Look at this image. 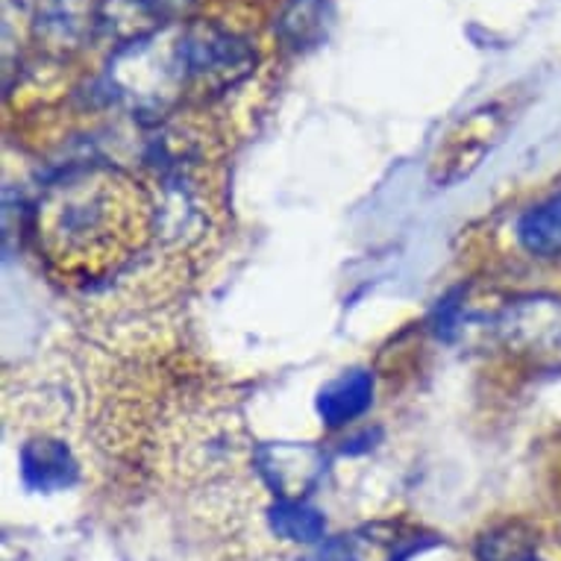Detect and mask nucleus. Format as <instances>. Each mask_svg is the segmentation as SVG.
I'll return each mask as SVG.
<instances>
[{
    "label": "nucleus",
    "mask_w": 561,
    "mask_h": 561,
    "mask_svg": "<svg viewBox=\"0 0 561 561\" xmlns=\"http://www.w3.org/2000/svg\"><path fill=\"white\" fill-rule=\"evenodd\" d=\"M197 0H150V7L157 10V15L165 24H174V21H183L188 12L194 10Z\"/></svg>",
    "instance_id": "obj_13"
},
{
    "label": "nucleus",
    "mask_w": 561,
    "mask_h": 561,
    "mask_svg": "<svg viewBox=\"0 0 561 561\" xmlns=\"http://www.w3.org/2000/svg\"><path fill=\"white\" fill-rule=\"evenodd\" d=\"M524 561H538V559H524Z\"/></svg>",
    "instance_id": "obj_14"
},
{
    "label": "nucleus",
    "mask_w": 561,
    "mask_h": 561,
    "mask_svg": "<svg viewBox=\"0 0 561 561\" xmlns=\"http://www.w3.org/2000/svg\"><path fill=\"white\" fill-rule=\"evenodd\" d=\"M159 213L145 185L115 165L54 176L33 213L38 253L68 283H103L145 250Z\"/></svg>",
    "instance_id": "obj_1"
},
{
    "label": "nucleus",
    "mask_w": 561,
    "mask_h": 561,
    "mask_svg": "<svg viewBox=\"0 0 561 561\" xmlns=\"http://www.w3.org/2000/svg\"><path fill=\"white\" fill-rule=\"evenodd\" d=\"M330 19V0H286L276 27H279V36L288 47L309 50V47L321 45V38H327Z\"/></svg>",
    "instance_id": "obj_11"
},
{
    "label": "nucleus",
    "mask_w": 561,
    "mask_h": 561,
    "mask_svg": "<svg viewBox=\"0 0 561 561\" xmlns=\"http://www.w3.org/2000/svg\"><path fill=\"white\" fill-rule=\"evenodd\" d=\"M515 236L517 244L538 262H561V192L526 209Z\"/></svg>",
    "instance_id": "obj_10"
},
{
    "label": "nucleus",
    "mask_w": 561,
    "mask_h": 561,
    "mask_svg": "<svg viewBox=\"0 0 561 561\" xmlns=\"http://www.w3.org/2000/svg\"><path fill=\"white\" fill-rule=\"evenodd\" d=\"M374 403V374L370 370H347L321 388L318 394V414L330 430L353 424L356 417L368 412Z\"/></svg>",
    "instance_id": "obj_9"
},
{
    "label": "nucleus",
    "mask_w": 561,
    "mask_h": 561,
    "mask_svg": "<svg viewBox=\"0 0 561 561\" xmlns=\"http://www.w3.org/2000/svg\"><path fill=\"white\" fill-rule=\"evenodd\" d=\"M267 524L283 541L318 543L327 535V520L306 500H276L267 508Z\"/></svg>",
    "instance_id": "obj_12"
},
{
    "label": "nucleus",
    "mask_w": 561,
    "mask_h": 561,
    "mask_svg": "<svg viewBox=\"0 0 561 561\" xmlns=\"http://www.w3.org/2000/svg\"><path fill=\"white\" fill-rule=\"evenodd\" d=\"M500 332L512 350L529 353L535 359L561 362V300L556 297H526L508 306Z\"/></svg>",
    "instance_id": "obj_4"
},
{
    "label": "nucleus",
    "mask_w": 561,
    "mask_h": 561,
    "mask_svg": "<svg viewBox=\"0 0 561 561\" xmlns=\"http://www.w3.org/2000/svg\"><path fill=\"white\" fill-rule=\"evenodd\" d=\"M180 50H183L188 89L197 92H227L256 68V50L215 21H194L180 30Z\"/></svg>",
    "instance_id": "obj_3"
},
{
    "label": "nucleus",
    "mask_w": 561,
    "mask_h": 561,
    "mask_svg": "<svg viewBox=\"0 0 561 561\" xmlns=\"http://www.w3.org/2000/svg\"><path fill=\"white\" fill-rule=\"evenodd\" d=\"M19 461L21 479L30 491L54 494V491L71 488L80 479V465H77L75 453L56 438H36V442L24 444Z\"/></svg>",
    "instance_id": "obj_7"
},
{
    "label": "nucleus",
    "mask_w": 561,
    "mask_h": 561,
    "mask_svg": "<svg viewBox=\"0 0 561 561\" xmlns=\"http://www.w3.org/2000/svg\"><path fill=\"white\" fill-rule=\"evenodd\" d=\"M106 80L112 92L136 112H165L188 89L180 33L159 30L145 42L115 50Z\"/></svg>",
    "instance_id": "obj_2"
},
{
    "label": "nucleus",
    "mask_w": 561,
    "mask_h": 561,
    "mask_svg": "<svg viewBox=\"0 0 561 561\" xmlns=\"http://www.w3.org/2000/svg\"><path fill=\"white\" fill-rule=\"evenodd\" d=\"M162 27L165 21L159 19L150 0H98L94 7V30L118 50L145 42Z\"/></svg>",
    "instance_id": "obj_8"
},
{
    "label": "nucleus",
    "mask_w": 561,
    "mask_h": 561,
    "mask_svg": "<svg viewBox=\"0 0 561 561\" xmlns=\"http://www.w3.org/2000/svg\"><path fill=\"white\" fill-rule=\"evenodd\" d=\"M503 133V124L497 118V110H479L468 121H461L444 141L433 162L435 183L453 185L479 168L482 157L494 148Z\"/></svg>",
    "instance_id": "obj_5"
},
{
    "label": "nucleus",
    "mask_w": 561,
    "mask_h": 561,
    "mask_svg": "<svg viewBox=\"0 0 561 561\" xmlns=\"http://www.w3.org/2000/svg\"><path fill=\"white\" fill-rule=\"evenodd\" d=\"M256 465L279 500H304L323 477V453L312 444H265Z\"/></svg>",
    "instance_id": "obj_6"
}]
</instances>
